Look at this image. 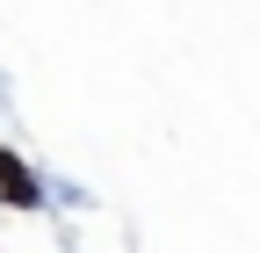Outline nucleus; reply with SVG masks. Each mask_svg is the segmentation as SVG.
<instances>
[{"instance_id":"f257e3e1","label":"nucleus","mask_w":260,"mask_h":253,"mask_svg":"<svg viewBox=\"0 0 260 253\" xmlns=\"http://www.w3.org/2000/svg\"><path fill=\"white\" fill-rule=\"evenodd\" d=\"M0 203H8V210H37V203H44V188H37V174H29V160H15L8 145H0Z\"/></svg>"}]
</instances>
